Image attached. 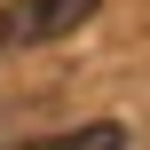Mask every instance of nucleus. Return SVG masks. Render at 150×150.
<instances>
[{
	"instance_id": "2",
	"label": "nucleus",
	"mask_w": 150,
	"mask_h": 150,
	"mask_svg": "<svg viewBox=\"0 0 150 150\" xmlns=\"http://www.w3.org/2000/svg\"><path fill=\"white\" fill-rule=\"evenodd\" d=\"M16 150H127V127L87 119V127H63V134H40V142H16Z\"/></svg>"
},
{
	"instance_id": "1",
	"label": "nucleus",
	"mask_w": 150,
	"mask_h": 150,
	"mask_svg": "<svg viewBox=\"0 0 150 150\" xmlns=\"http://www.w3.org/2000/svg\"><path fill=\"white\" fill-rule=\"evenodd\" d=\"M103 0H0V55L8 47H40V40H63L95 16Z\"/></svg>"
}]
</instances>
